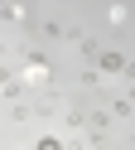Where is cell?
Listing matches in <instances>:
<instances>
[{
	"label": "cell",
	"mask_w": 135,
	"mask_h": 150,
	"mask_svg": "<svg viewBox=\"0 0 135 150\" xmlns=\"http://www.w3.org/2000/svg\"><path fill=\"white\" fill-rule=\"evenodd\" d=\"M34 150H68V145H63L58 136H39V145H34Z\"/></svg>",
	"instance_id": "obj_2"
},
{
	"label": "cell",
	"mask_w": 135,
	"mask_h": 150,
	"mask_svg": "<svg viewBox=\"0 0 135 150\" xmlns=\"http://www.w3.org/2000/svg\"><path fill=\"white\" fill-rule=\"evenodd\" d=\"M101 68L106 73H125V58H121V53H101Z\"/></svg>",
	"instance_id": "obj_1"
}]
</instances>
